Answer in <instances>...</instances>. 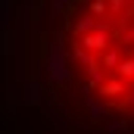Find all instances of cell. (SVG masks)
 I'll use <instances>...</instances> for the list:
<instances>
[{
  "label": "cell",
  "mask_w": 134,
  "mask_h": 134,
  "mask_svg": "<svg viewBox=\"0 0 134 134\" xmlns=\"http://www.w3.org/2000/svg\"><path fill=\"white\" fill-rule=\"evenodd\" d=\"M63 50L81 91L103 112L134 122V0H72Z\"/></svg>",
  "instance_id": "cell-1"
}]
</instances>
